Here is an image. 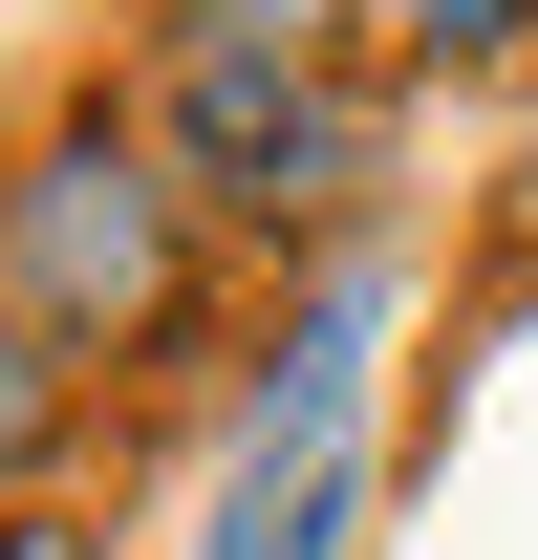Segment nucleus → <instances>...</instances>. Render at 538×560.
<instances>
[{
	"mask_svg": "<svg viewBox=\"0 0 538 560\" xmlns=\"http://www.w3.org/2000/svg\"><path fill=\"white\" fill-rule=\"evenodd\" d=\"M22 431H44V388H22V346H0V453H22Z\"/></svg>",
	"mask_w": 538,
	"mask_h": 560,
	"instance_id": "f257e3e1",
	"label": "nucleus"
},
{
	"mask_svg": "<svg viewBox=\"0 0 538 560\" xmlns=\"http://www.w3.org/2000/svg\"><path fill=\"white\" fill-rule=\"evenodd\" d=\"M431 22H453V44H495V22H517V0H431Z\"/></svg>",
	"mask_w": 538,
	"mask_h": 560,
	"instance_id": "f03ea898",
	"label": "nucleus"
}]
</instances>
